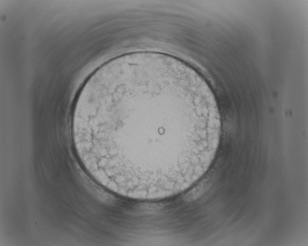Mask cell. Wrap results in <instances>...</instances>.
<instances>
[{
	"instance_id": "6da1fadb",
	"label": "cell",
	"mask_w": 308,
	"mask_h": 246,
	"mask_svg": "<svg viewBox=\"0 0 308 246\" xmlns=\"http://www.w3.org/2000/svg\"><path fill=\"white\" fill-rule=\"evenodd\" d=\"M221 126L204 79L154 52L98 68L80 89L71 122L76 153L92 178L119 196L147 201L181 193L206 173Z\"/></svg>"
}]
</instances>
